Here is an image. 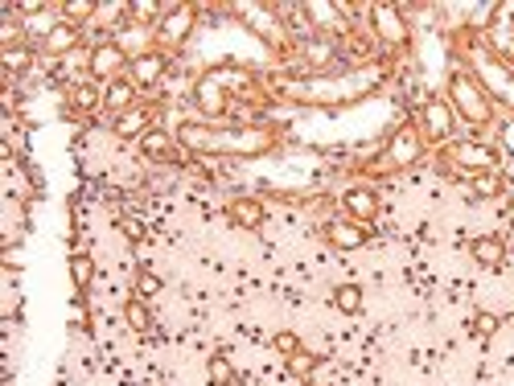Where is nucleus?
<instances>
[{
    "instance_id": "f257e3e1",
    "label": "nucleus",
    "mask_w": 514,
    "mask_h": 386,
    "mask_svg": "<svg viewBox=\"0 0 514 386\" xmlns=\"http://www.w3.org/2000/svg\"><path fill=\"white\" fill-rule=\"evenodd\" d=\"M445 99H448V107H453L456 123H465V128H473V131L494 128L498 107H494V99L486 95V87L477 82V74H473L469 66H453V70H448Z\"/></svg>"
},
{
    "instance_id": "f03ea898",
    "label": "nucleus",
    "mask_w": 514,
    "mask_h": 386,
    "mask_svg": "<svg viewBox=\"0 0 514 386\" xmlns=\"http://www.w3.org/2000/svg\"><path fill=\"white\" fill-rule=\"evenodd\" d=\"M280 144V131L264 123H215L206 156H235V161H256Z\"/></svg>"
},
{
    "instance_id": "7ed1b4c3",
    "label": "nucleus",
    "mask_w": 514,
    "mask_h": 386,
    "mask_svg": "<svg viewBox=\"0 0 514 386\" xmlns=\"http://www.w3.org/2000/svg\"><path fill=\"white\" fill-rule=\"evenodd\" d=\"M465 66L477 74V82L486 87V95L494 99V107L514 115V66L506 57H498V49L481 46V41H469L465 49Z\"/></svg>"
},
{
    "instance_id": "20e7f679",
    "label": "nucleus",
    "mask_w": 514,
    "mask_h": 386,
    "mask_svg": "<svg viewBox=\"0 0 514 386\" xmlns=\"http://www.w3.org/2000/svg\"><path fill=\"white\" fill-rule=\"evenodd\" d=\"M445 164L469 181L477 172L502 169V152L494 144H486V140H453V144H445Z\"/></svg>"
},
{
    "instance_id": "39448f33",
    "label": "nucleus",
    "mask_w": 514,
    "mask_h": 386,
    "mask_svg": "<svg viewBox=\"0 0 514 386\" xmlns=\"http://www.w3.org/2000/svg\"><path fill=\"white\" fill-rule=\"evenodd\" d=\"M292 54H297L300 70H305L309 78H330V74L341 66L346 49H341L338 37H321V33H309V37H300L297 46H292Z\"/></svg>"
},
{
    "instance_id": "423d86ee",
    "label": "nucleus",
    "mask_w": 514,
    "mask_h": 386,
    "mask_svg": "<svg viewBox=\"0 0 514 386\" xmlns=\"http://www.w3.org/2000/svg\"><path fill=\"white\" fill-rule=\"evenodd\" d=\"M420 156H424V136H420V128H415V123H399V128L387 136V144H383L374 172H399V169H412V164L420 161Z\"/></svg>"
},
{
    "instance_id": "0eeeda50",
    "label": "nucleus",
    "mask_w": 514,
    "mask_h": 386,
    "mask_svg": "<svg viewBox=\"0 0 514 386\" xmlns=\"http://www.w3.org/2000/svg\"><path fill=\"white\" fill-rule=\"evenodd\" d=\"M366 16H371L374 41H379L387 54H404V49L412 46V25H407V16L399 5H371Z\"/></svg>"
},
{
    "instance_id": "6e6552de",
    "label": "nucleus",
    "mask_w": 514,
    "mask_h": 386,
    "mask_svg": "<svg viewBox=\"0 0 514 386\" xmlns=\"http://www.w3.org/2000/svg\"><path fill=\"white\" fill-rule=\"evenodd\" d=\"M415 128H420L424 144H453L456 115H453V107H448V99L445 95H428V99H424Z\"/></svg>"
},
{
    "instance_id": "1a4fd4ad",
    "label": "nucleus",
    "mask_w": 514,
    "mask_h": 386,
    "mask_svg": "<svg viewBox=\"0 0 514 386\" xmlns=\"http://www.w3.org/2000/svg\"><path fill=\"white\" fill-rule=\"evenodd\" d=\"M194 29H198V8L194 5H165V16H161V25L152 29V37H157V49L173 54V49H182L185 41H190Z\"/></svg>"
},
{
    "instance_id": "9d476101",
    "label": "nucleus",
    "mask_w": 514,
    "mask_h": 386,
    "mask_svg": "<svg viewBox=\"0 0 514 386\" xmlns=\"http://www.w3.org/2000/svg\"><path fill=\"white\" fill-rule=\"evenodd\" d=\"M128 66H132V54L124 49V41L103 37L91 46V70L87 74H91L95 82H116V78H124Z\"/></svg>"
},
{
    "instance_id": "9b49d317",
    "label": "nucleus",
    "mask_w": 514,
    "mask_h": 386,
    "mask_svg": "<svg viewBox=\"0 0 514 386\" xmlns=\"http://www.w3.org/2000/svg\"><path fill=\"white\" fill-rule=\"evenodd\" d=\"M231 90L218 82V74L215 70H206L198 82H194V107H198V115L206 123H215V120H226L231 115Z\"/></svg>"
},
{
    "instance_id": "f8f14e48",
    "label": "nucleus",
    "mask_w": 514,
    "mask_h": 386,
    "mask_svg": "<svg viewBox=\"0 0 514 386\" xmlns=\"http://www.w3.org/2000/svg\"><path fill=\"white\" fill-rule=\"evenodd\" d=\"M165 70H169V54H165V49H141V54H132L128 78H132L141 90H152L161 78H165Z\"/></svg>"
},
{
    "instance_id": "ddd939ff",
    "label": "nucleus",
    "mask_w": 514,
    "mask_h": 386,
    "mask_svg": "<svg viewBox=\"0 0 514 386\" xmlns=\"http://www.w3.org/2000/svg\"><path fill=\"white\" fill-rule=\"evenodd\" d=\"M325 238H330V246H338V251H362V246L371 243V230L354 218H330L325 222Z\"/></svg>"
},
{
    "instance_id": "4468645a",
    "label": "nucleus",
    "mask_w": 514,
    "mask_h": 386,
    "mask_svg": "<svg viewBox=\"0 0 514 386\" xmlns=\"http://www.w3.org/2000/svg\"><path fill=\"white\" fill-rule=\"evenodd\" d=\"M152 128H157V111H152V107H144V103H136L132 111H124V115H116V120H111V131H116L120 140H136V144H141Z\"/></svg>"
},
{
    "instance_id": "2eb2a0df",
    "label": "nucleus",
    "mask_w": 514,
    "mask_h": 386,
    "mask_svg": "<svg viewBox=\"0 0 514 386\" xmlns=\"http://www.w3.org/2000/svg\"><path fill=\"white\" fill-rule=\"evenodd\" d=\"M226 218H231L235 226H243V230H259L267 222V205L259 202V197H251V193H239V197L226 202Z\"/></svg>"
},
{
    "instance_id": "dca6fc26",
    "label": "nucleus",
    "mask_w": 514,
    "mask_h": 386,
    "mask_svg": "<svg viewBox=\"0 0 514 386\" xmlns=\"http://www.w3.org/2000/svg\"><path fill=\"white\" fill-rule=\"evenodd\" d=\"M341 205H346V218L362 222V226L379 218V193H374L371 185H350L346 193H341Z\"/></svg>"
},
{
    "instance_id": "f3484780",
    "label": "nucleus",
    "mask_w": 514,
    "mask_h": 386,
    "mask_svg": "<svg viewBox=\"0 0 514 386\" xmlns=\"http://www.w3.org/2000/svg\"><path fill=\"white\" fill-rule=\"evenodd\" d=\"M136 103H141V87H136L132 78H116V82L103 87V111H108L111 120L124 115V111H132Z\"/></svg>"
},
{
    "instance_id": "a211bd4d",
    "label": "nucleus",
    "mask_w": 514,
    "mask_h": 386,
    "mask_svg": "<svg viewBox=\"0 0 514 386\" xmlns=\"http://www.w3.org/2000/svg\"><path fill=\"white\" fill-rule=\"evenodd\" d=\"M79 41H83V29H79V25H70V21H62V16H58V25L50 29V37L42 41V54H46V57H70L75 49H83Z\"/></svg>"
},
{
    "instance_id": "6ab92c4d",
    "label": "nucleus",
    "mask_w": 514,
    "mask_h": 386,
    "mask_svg": "<svg viewBox=\"0 0 514 386\" xmlns=\"http://www.w3.org/2000/svg\"><path fill=\"white\" fill-rule=\"evenodd\" d=\"M67 107L79 115H91L103 107V90L95 87V82H70L67 87Z\"/></svg>"
},
{
    "instance_id": "aec40b11",
    "label": "nucleus",
    "mask_w": 514,
    "mask_h": 386,
    "mask_svg": "<svg viewBox=\"0 0 514 386\" xmlns=\"http://www.w3.org/2000/svg\"><path fill=\"white\" fill-rule=\"evenodd\" d=\"M177 148H182V144H177V136H173V131H165L161 123L141 140V156H149V161H173Z\"/></svg>"
},
{
    "instance_id": "412c9836",
    "label": "nucleus",
    "mask_w": 514,
    "mask_h": 386,
    "mask_svg": "<svg viewBox=\"0 0 514 386\" xmlns=\"http://www.w3.org/2000/svg\"><path fill=\"white\" fill-rule=\"evenodd\" d=\"M469 255H473V263H481V267H502V259H506V243L498 235H477L469 243Z\"/></svg>"
},
{
    "instance_id": "4be33fe9",
    "label": "nucleus",
    "mask_w": 514,
    "mask_h": 386,
    "mask_svg": "<svg viewBox=\"0 0 514 386\" xmlns=\"http://www.w3.org/2000/svg\"><path fill=\"white\" fill-rule=\"evenodd\" d=\"M34 62H37V54H34V46H29V41L0 49V66H5V74H9V78H17V74L34 70Z\"/></svg>"
},
{
    "instance_id": "5701e85b",
    "label": "nucleus",
    "mask_w": 514,
    "mask_h": 386,
    "mask_svg": "<svg viewBox=\"0 0 514 386\" xmlns=\"http://www.w3.org/2000/svg\"><path fill=\"white\" fill-rule=\"evenodd\" d=\"M70 284H75V292H87L95 284V259L87 251L70 255Z\"/></svg>"
},
{
    "instance_id": "b1692460",
    "label": "nucleus",
    "mask_w": 514,
    "mask_h": 386,
    "mask_svg": "<svg viewBox=\"0 0 514 386\" xmlns=\"http://www.w3.org/2000/svg\"><path fill=\"white\" fill-rule=\"evenodd\" d=\"M362 287L358 284H338L333 287V308L338 312H346V317H354V312H362Z\"/></svg>"
},
{
    "instance_id": "393cba45",
    "label": "nucleus",
    "mask_w": 514,
    "mask_h": 386,
    "mask_svg": "<svg viewBox=\"0 0 514 386\" xmlns=\"http://www.w3.org/2000/svg\"><path fill=\"white\" fill-rule=\"evenodd\" d=\"M161 16H165V5H152V0H136V5H128V21L132 25H149V29H157Z\"/></svg>"
},
{
    "instance_id": "a878e982",
    "label": "nucleus",
    "mask_w": 514,
    "mask_h": 386,
    "mask_svg": "<svg viewBox=\"0 0 514 386\" xmlns=\"http://www.w3.org/2000/svg\"><path fill=\"white\" fill-rule=\"evenodd\" d=\"M124 320L128 329H136V333H152V312H149V300H141V296H132L124 308Z\"/></svg>"
},
{
    "instance_id": "bb28decb",
    "label": "nucleus",
    "mask_w": 514,
    "mask_h": 386,
    "mask_svg": "<svg viewBox=\"0 0 514 386\" xmlns=\"http://www.w3.org/2000/svg\"><path fill=\"white\" fill-rule=\"evenodd\" d=\"M206 378H210V386H231V382H235V366H231V358H226V353H210V361H206Z\"/></svg>"
},
{
    "instance_id": "cd10ccee",
    "label": "nucleus",
    "mask_w": 514,
    "mask_h": 386,
    "mask_svg": "<svg viewBox=\"0 0 514 386\" xmlns=\"http://www.w3.org/2000/svg\"><path fill=\"white\" fill-rule=\"evenodd\" d=\"M95 16H100V5H91V0H70V5H62V21H70V25H91Z\"/></svg>"
},
{
    "instance_id": "c85d7f7f",
    "label": "nucleus",
    "mask_w": 514,
    "mask_h": 386,
    "mask_svg": "<svg viewBox=\"0 0 514 386\" xmlns=\"http://www.w3.org/2000/svg\"><path fill=\"white\" fill-rule=\"evenodd\" d=\"M469 185H473V193L477 197H498L506 189V181H502V172H477V177H469Z\"/></svg>"
},
{
    "instance_id": "c756f323",
    "label": "nucleus",
    "mask_w": 514,
    "mask_h": 386,
    "mask_svg": "<svg viewBox=\"0 0 514 386\" xmlns=\"http://www.w3.org/2000/svg\"><path fill=\"white\" fill-rule=\"evenodd\" d=\"M317 366H321V358H317V353H309V349H300V353H292V358H288V370L300 378V382H309V378L317 374Z\"/></svg>"
},
{
    "instance_id": "7c9ffc66",
    "label": "nucleus",
    "mask_w": 514,
    "mask_h": 386,
    "mask_svg": "<svg viewBox=\"0 0 514 386\" xmlns=\"http://www.w3.org/2000/svg\"><path fill=\"white\" fill-rule=\"evenodd\" d=\"M161 287H165V284H161L157 271H149V267L136 271V296H141V300H152V296H157Z\"/></svg>"
},
{
    "instance_id": "2f4dec72",
    "label": "nucleus",
    "mask_w": 514,
    "mask_h": 386,
    "mask_svg": "<svg viewBox=\"0 0 514 386\" xmlns=\"http://www.w3.org/2000/svg\"><path fill=\"white\" fill-rule=\"evenodd\" d=\"M272 349H276V353H284V361H288L292 353H300V349H305V345H300V337L292 333V329H280V333L272 337Z\"/></svg>"
},
{
    "instance_id": "473e14b6",
    "label": "nucleus",
    "mask_w": 514,
    "mask_h": 386,
    "mask_svg": "<svg viewBox=\"0 0 514 386\" xmlns=\"http://www.w3.org/2000/svg\"><path fill=\"white\" fill-rule=\"evenodd\" d=\"M498 325H502V320H498L494 312L481 308V312H473V325H469V329L481 337V341H486V337H494V333H498Z\"/></svg>"
},
{
    "instance_id": "72a5a7b5",
    "label": "nucleus",
    "mask_w": 514,
    "mask_h": 386,
    "mask_svg": "<svg viewBox=\"0 0 514 386\" xmlns=\"http://www.w3.org/2000/svg\"><path fill=\"white\" fill-rule=\"evenodd\" d=\"M498 172H502L506 189H514V156L510 152H502V169H498Z\"/></svg>"
},
{
    "instance_id": "f704fd0d",
    "label": "nucleus",
    "mask_w": 514,
    "mask_h": 386,
    "mask_svg": "<svg viewBox=\"0 0 514 386\" xmlns=\"http://www.w3.org/2000/svg\"><path fill=\"white\" fill-rule=\"evenodd\" d=\"M502 222H506V226H514V193L502 202Z\"/></svg>"
},
{
    "instance_id": "c9c22d12",
    "label": "nucleus",
    "mask_w": 514,
    "mask_h": 386,
    "mask_svg": "<svg viewBox=\"0 0 514 386\" xmlns=\"http://www.w3.org/2000/svg\"><path fill=\"white\" fill-rule=\"evenodd\" d=\"M305 386H317V382H305Z\"/></svg>"
}]
</instances>
